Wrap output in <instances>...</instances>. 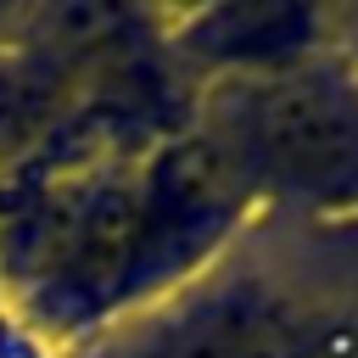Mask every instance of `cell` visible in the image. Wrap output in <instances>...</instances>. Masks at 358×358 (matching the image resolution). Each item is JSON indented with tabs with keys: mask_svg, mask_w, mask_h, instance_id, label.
Masks as SVG:
<instances>
[{
	"mask_svg": "<svg viewBox=\"0 0 358 358\" xmlns=\"http://www.w3.org/2000/svg\"><path fill=\"white\" fill-rule=\"evenodd\" d=\"M296 358H358V296L308 302Z\"/></svg>",
	"mask_w": 358,
	"mask_h": 358,
	"instance_id": "3957f363",
	"label": "cell"
},
{
	"mask_svg": "<svg viewBox=\"0 0 358 358\" xmlns=\"http://www.w3.org/2000/svg\"><path fill=\"white\" fill-rule=\"evenodd\" d=\"M330 28L336 17L313 6H207L173 17V50L224 84V78L285 73L341 50L330 45Z\"/></svg>",
	"mask_w": 358,
	"mask_h": 358,
	"instance_id": "7a4b0ae2",
	"label": "cell"
},
{
	"mask_svg": "<svg viewBox=\"0 0 358 358\" xmlns=\"http://www.w3.org/2000/svg\"><path fill=\"white\" fill-rule=\"evenodd\" d=\"M207 140L246 196L358 218V56L330 50L285 73L224 78L207 95Z\"/></svg>",
	"mask_w": 358,
	"mask_h": 358,
	"instance_id": "6da1fadb",
	"label": "cell"
}]
</instances>
